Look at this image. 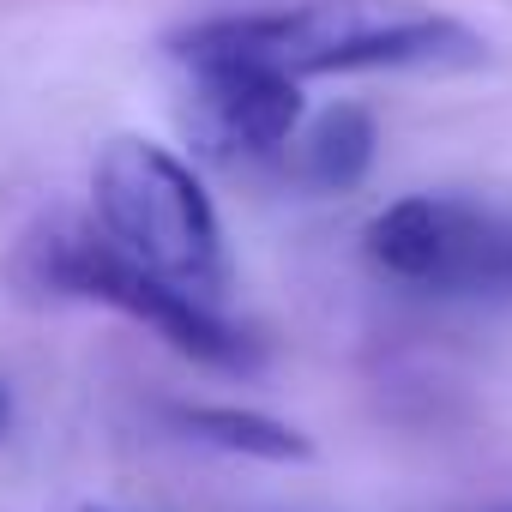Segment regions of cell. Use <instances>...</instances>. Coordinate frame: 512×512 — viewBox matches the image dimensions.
<instances>
[{
	"label": "cell",
	"mask_w": 512,
	"mask_h": 512,
	"mask_svg": "<svg viewBox=\"0 0 512 512\" xmlns=\"http://www.w3.org/2000/svg\"><path fill=\"white\" fill-rule=\"evenodd\" d=\"M169 61L199 67H272L290 79L326 73H458L482 67L488 43L434 7L416 0H308V7L266 13H217L175 31Z\"/></svg>",
	"instance_id": "6da1fadb"
},
{
	"label": "cell",
	"mask_w": 512,
	"mask_h": 512,
	"mask_svg": "<svg viewBox=\"0 0 512 512\" xmlns=\"http://www.w3.org/2000/svg\"><path fill=\"white\" fill-rule=\"evenodd\" d=\"M37 284L55 296H79V302H103L139 326H151L175 356L211 368V374H260L266 350L260 338H247L241 326H229L211 302L151 278L145 266H133L127 253L97 235V229H49L37 241Z\"/></svg>",
	"instance_id": "3957f363"
},
{
	"label": "cell",
	"mask_w": 512,
	"mask_h": 512,
	"mask_svg": "<svg viewBox=\"0 0 512 512\" xmlns=\"http://www.w3.org/2000/svg\"><path fill=\"white\" fill-rule=\"evenodd\" d=\"M374 157H380V121L368 103H332L308 133V181L326 193L362 187Z\"/></svg>",
	"instance_id": "52a82bcc"
},
{
	"label": "cell",
	"mask_w": 512,
	"mask_h": 512,
	"mask_svg": "<svg viewBox=\"0 0 512 512\" xmlns=\"http://www.w3.org/2000/svg\"><path fill=\"white\" fill-rule=\"evenodd\" d=\"M79 512H115V506H79Z\"/></svg>",
	"instance_id": "30bf717a"
},
{
	"label": "cell",
	"mask_w": 512,
	"mask_h": 512,
	"mask_svg": "<svg viewBox=\"0 0 512 512\" xmlns=\"http://www.w3.org/2000/svg\"><path fill=\"white\" fill-rule=\"evenodd\" d=\"M506 284H512V241H506Z\"/></svg>",
	"instance_id": "9c48e42d"
},
{
	"label": "cell",
	"mask_w": 512,
	"mask_h": 512,
	"mask_svg": "<svg viewBox=\"0 0 512 512\" xmlns=\"http://www.w3.org/2000/svg\"><path fill=\"white\" fill-rule=\"evenodd\" d=\"M7 422H13V398H7V386H0V434H7Z\"/></svg>",
	"instance_id": "ba28073f"
},
{
	"label": "cell",
	"mask_w": 512,
	"mask_h": 512,
	"mask_svg": "<svg viewBox=\"0 0 512 512\" xmlns=\"http://www.w3.org/2000/svg\"><path fill=\"white\" fill-rule=\"evenodd\" d=\"M506 241L476 205L410 193L392 199L386 211L368 217L362 253L398 284L422 290H476V284H506Z\"/></svg>",
	"instance_id": "277c9868"
},
{
	"label": "cell",
	"mask_w": 512,
	"mask_h": 512,
	"mask_svg": "<svg viewBox=\"0 0 512 512\" xmlns=\"http://www.w3.org/2000/svg\"><path fill=\"white\" fill-rule=\"evenodd\" d=\"M97 217L103 235L127 253L133 266H145L151 278L217 302L229 284V247H223V223L217 205L205 193V181L157 139L121 133L103 145L97 175Z\"/></svg>",
	"instance_id": "7a4b0ae2"
},
{
	"label": "cell",
	"mask_w": 512,
	"mask_h": 512,
	"mask_svg": "<svg viewBox=\"0 0 512 512\" xmlns=\"http://www.w3.org/2000/svg\"><path fill=\"white\" fill-rule=\"evenodd\" d=\"M169 422L199 440V446H217L229 458H260V464H302L314 458V440L266 410H241V404H175Z\"/></svg>",
	"instance_id": "8992f818"
},
{
	"label": "cell",
	"mask_w": 512,
	"mask_h": 512,
	"mask_svg": "<svg viewBox=\"0 0 512 512\" xmlns=\"http://www.w3.org/2000/svg\"><path fill=\"white\" fill-rule=\"evenodd\" d=\"M193 79V115L211 151L223 157H272L302 127V79L272 67H199Z\"/></svg>",
	"instance_id": "5b68a950"
}]
</instances>
